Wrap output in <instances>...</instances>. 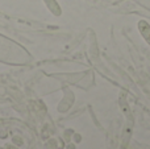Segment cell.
Returning <instances> with one entry per match:
<instances>
[{
  "label": "cell",
  "instance_id": "cell-1",
  "mask_svg": "<svg viewBox=\"0 0 150 149\" xmlns=\"http://www.w3.org/2000/svg\"><path fill=\"white\" fill-rule=\"evenodd\" d=\"M138 29H140L141 36H142L146 40V42L150 45V25L146 21L141 20L140 23H138Z\"/></svg>",
  "mask_w": 150,
  "mask_h": 149
}]
</instances>
